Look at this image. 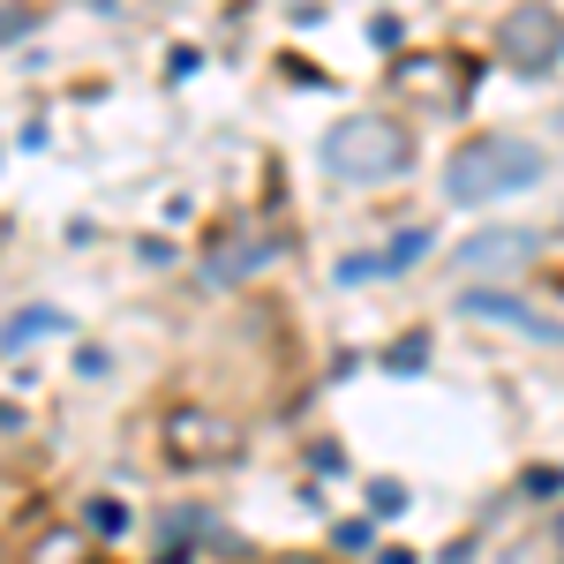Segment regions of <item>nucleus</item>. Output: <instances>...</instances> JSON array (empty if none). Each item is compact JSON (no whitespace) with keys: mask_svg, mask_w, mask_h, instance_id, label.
Wrapping results in <instances>:
<instances>
[{"mask_svg":"<svg viewBox=\"0 0 564 564\" xmlns=\"http://www.w3.org/2000/svg\"><path fill=\"white\" fill-rule=\"evenodd\" d=\"M534 181H542V151L527 135H467L444 159V196L452 204H497V196H520Z\"/></svg>","mask_w":564,"mask_h":564,"instance_id":"nucleus-1","label":"nucleus"},{"mask_svg":"<svg viewBox=\"0 0 564 564\" xmlns=\"http://www.w3.org/2000/svg\"><path fill=\"white\" fill-rule=\"evenodd\" d=\"M324 166L339 181H384V174L406 166V129H391L377 113H354L347 129L324 135Z\"/></svg>","mask_w":564,"mask_h":564,"instance_id":"nucleus-2","label":"nucleus"},{"mask_svg":"<svg viewBox=\"0 0 564 564\" xmlns=\"http://www.w3.org/2000/svg\"><path fill=\"white\" fill-rule=\"evenodd\" d=\"M497 45H505L512 68L542 76V68H557V53H564V15L557 8H512V15L497 23Z\"/></svg>","mask_w":564,"mask_h":564,"instance_id":"nucleus-3","label":"nucleus"},{"mask_svg":"<svg viewBox=\"0 0 564 564\" xmlns=\"http://www.w3.org/2000/svg\"><path fill=\"white\" fill-rule=\"evenodd\" d=\"M226 444H234V436L218 430L212 414H174V422H166V452H174V459H218Z\"/></svg>","mask_w":564,"mask_h":564,"instance_id":"nucleus-4","label":"nucleus"},{"mask_svg":"<svg viewBox=\"0 0 564 564\" xmlns=\"http://www.w3.org/2000/svg\"><path fill=\"white\" fill-rule=\"evenodd\" d=\"M527 249H534L527 234H512V226H489V234H475V241L459 249V263H467V271H512Z\"/></svg>","mask_w":564,"mask_h":564,"instance_id":"nucleus-5","label":"nucleus"},{"mask_svg":"<svg viewBox=\"0 0 564 564\" xmlns=\"http://www.w3.org/2000/svg\"><path fill=\"white\" fill-rule=\"evenodd\" d=\"M467 308H475L481 324H512V332H527V339H564L550 316H527L520 302H505V294H467Z\"/></svg>","mask_w":564,"mask_h":564,"instance_id":"nucleus-6","label":"nucleus"},{"mask_svg":"<svg viewBox=\"0 0 564 564\" xmlns=\"http://www.w3.org/2000/svg\"><path fill=\"white\" fill-rule=\"evenodd\" d=\"M90 527H106V534H121V527H129V512H121V505H90Z\"/></svg>","mask_w":564,"mask_h":564,"instance_id":"nucleus-7","label":"nucleus"},{"mask_svg":"<svg viewBox=\"0 0 564 564\" xmlns=\"http://www.w3.org/2000/svg\"><path fill=\"white\" fill-rule=\"evenodd\" d=\"M557 129H564V113H557Z\"/></svg>","mask_w":564,"mask_h":564,"instance_id":"nucleus-8","label":"nucleus"}]
</instances>
